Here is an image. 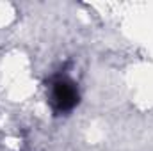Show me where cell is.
Returning <instances> with one entry per match:
<instances>
[{
    "label": "cell",
    "instance_id": "1",
    "mask_svg": "<svg viewBox=\"0 0 153 151\" xmlns=\"http://www.w3.org/2000/svg\"><path fill=\"white\" fill-rule=\"evenodd\" d=\"M52 109L55 114H66L71 112L80 101V94L76 89L75 82H71L66 76H59L52 84Z\"/></svg>",
    "mask_w": 153,
    "mask_h": 151
}]
</instances>
